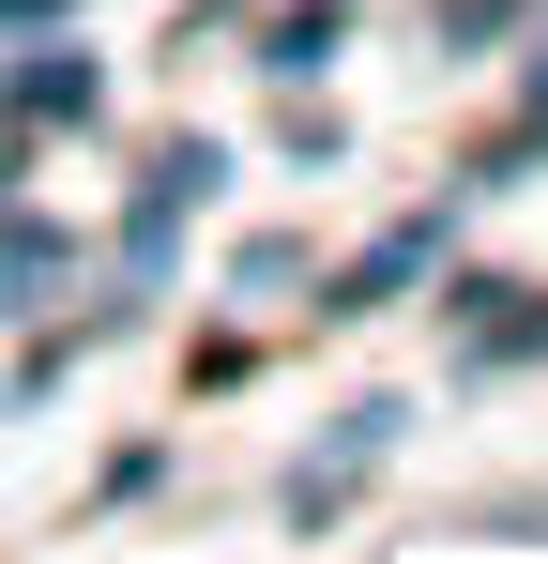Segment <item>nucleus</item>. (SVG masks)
Returning <instances> with one entry per match:
<instances>
[{"label":"nucleus","instance_id":"1","mask_svg":"<svg viewBox=\"0 0 548 564\" xmlns=\"http://www.w3.org/2000/svg\"><path fill=\"white\" fill-rule=\"evenodd\" d=\"M427 260H442V214H427V229H396V245L351 275V305H381V290H396V275H427Z\"/></svg>","mask_w":548,"mask_h":564},{"label":"nucleus","instance_id":"2","mask_svg":"<svg viewBox=\"0 0 548 564\" xmlns=\"http://www.w3.org/2000/svg\"><path fill=\"white\" fill-rule=\"evenodd\" d=\"M15 107H77V122H91V77H77V46H46V62L15 77Z\"/></svg>","mask_w":548,"mask_h":564},{"label":"nucleus","instance_id":"3","mask_svg":"<svg viewBox=\"0 0 548 564\" xmlns=\"http://www.w3.org/2000/svg\"><path fill=\"white\" fill-rule=\"evenodd\" d=\"M0 15H62V0H0Z\"/></svg>","mask_w":548,"mask_h":564}]
</instances>
